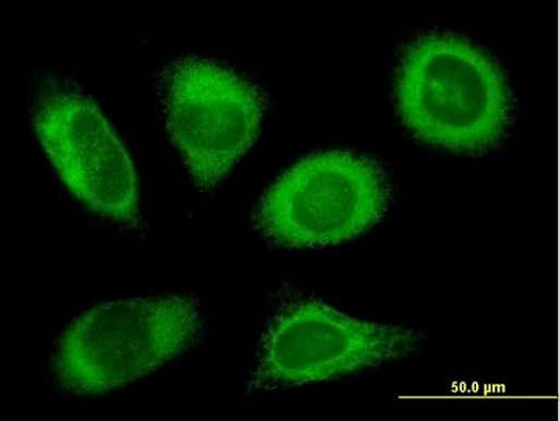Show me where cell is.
<instances>
[{
  "label": "cell",
  "instance_id": "6da1fadb",
  "mask_svg": "<svg viewBox=\"0 0 559 421\" xmlns=\"http://www.w3.org/2000/svg\"><path fill=\"white\" fill-rule=\"evenodd\" d=\"M394 101L411 133L456 153L491 148L512 120V94L499 64L452 35H426L406 47Z\"/></svg>",
  "mask_w": 559,
  "mask_h": 421
},
{
  "label": "cell",
  "instance_id": "7a4b0ae2",
  "mask_svg": "<svg viewBox=\"0 0 559 421\" xmlns=\"http://www.w3.org/2000/svg\"><path fill=\"white\" fill-rule=\"evenodd\" d=\"M201 302L192 296L159 294L92 308L64 330L53 370L66 393L98 396L153 374L199 344Z\"/></svg>",
  "mask_w": 559,
  "mask_h": 421
},
{
  "label": "cell",
  "instance_id": "3957f363",
  "mask_svg": "<svg viewBox=\"0 0 559 421\" xmlns=\"http://www.w3.org/2000/svg\"><path fill=\"white\" fill-rule=\"evenodd\" d=\"M391 202L389 177L373 158L324 151L277 178L260 200L254 229L280 248L335 246L370 231Z\"/></svg>",
  "mask_w": 559,
  "mask_h": 421
},
{
  "label": "cell",
  "instance_id": "277c9868",
  "mask_svg": "<svg viewBox=\"0 0 559 421\" xmlns=\"http://www.w3.org/2000/svg\"><path fill=\"white\" fill-rule=\"evenodd\" d=\"M167 131L192 182L216 189L259 139L266 97L227 64L186 56L162 75Z\"/></svg>",
  "mask_w": 559,
  "mask_h": 421
},
{
  "label": "cell",
  "instance_id": "5b68a950",
  "mask_svg": "<svg viewBox=\"0 0 559 421\" xmlns=\"http://www.w3.org/2000/svg\"><path fill=\"white\" fill-rule=\"evenodd\" d=\"M421 333L358 320L314 299L292 302L270 323L251 380L254 390L331 381L408 358Z\"/></svg>",
  "mask_w": 559,
  "mask_h": 421
},
{
  "label": "cell",
  "instance_id": "8992f818",
  "mask_svg": "<svg viewBox=\"0 0 559 421\" xmlns=\"http://www.w3.org/2000/svg\"><path fill=\"white\" fill-rule=\"evenodd\" d=\"M32 111L37 137L73 196L97 215L139 228L133 160L100 107L69 81L47 77Z\"/></svg>",
  "mask_w": 559,
  "mask_h": 421
}]
</instances>
